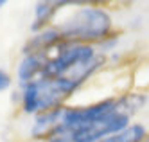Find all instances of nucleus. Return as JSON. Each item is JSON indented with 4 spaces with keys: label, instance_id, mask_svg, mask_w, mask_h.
Here are the masks:
<instances>
[{
    "label": "nucleus",
    "instance_id": "423d86ee",
    "mask_svg": "<svg viewBox=\"0 0 149 142\" xmlns=\"http://www.w3.org/2000/svg\"><path fill=\"white\" fill-rule=\"evenodd\" d=\"M47 142H67V140H63V139H52V140H47Z\"/></svg>",
    "mask_w": 149,
    "mask_h": 142
},
{
    "label": "nucleus",
    "instance_id": "39448f33",
    "mask_svg": "<svg viewBox=\"0 0 149 142\" xmlns=\"http://www.w3.org/2000/svg\"><path fill=\"white\" fill-rule=\"evenodd\" d=\"M11 83H13V79H11V76H9V72L0 69V94L11 88Z\"/></svg>",
    "mask_w": 149,
    "mask_h": 142
},
{
    "label": "nucleus",
    "instance_id": "f03ea898",
    "mask_svg": "<svg viewBox=\"0 0 149 142\" xmlns=\"http://www.w3.org/2000/svg\"><path fill=\"white\" fill-rule=\"evenodd\" d=\"M81 86L68 78H38L22 86V110L27 115H38L65 106Z\"/></svg>",
    "mask_w": 149,
    "mask_h": 142
},
{
    "label": "nucleus",
    "instance_id": "20e7f679",
    "mask_svg": "<svg viewBox=\"0 0 149 142\" xmlns=\"http://www.w3.org/2000/svg\"><path fill=\"white\" fill-rule=\"evenodd\" d=\"M49 2L56 7V11L59 13V9L63 7H76V6H104V4H110L111 0H49Z\"/></svg>",
    "mask_w": 149,
    "mask_h": 142
},
{
    "label": "nucleus",
    "instance_id": "7ed1b4c3",
    "mask_svg": "<svg viewBox=\"0 0 149 142\" xmlns=\"http://www.w3.org/2000/svg\"><path fill=\"white\" fill-rule=\"evenodd\" d=\"M147 137V132H146V128L142 124H130L126 129H122L120 133H115L111 137H106L99 142H142L144 139Z\"/></svg>",
    "mask_w": 149,
    "mask_h": 142
},
{
    "label": "nucleus",
    "instance_id": "f257e3e1",
    "mask_svg": "<svg viewBox=\"0 0 149 142\" xmlns=\"http://www.w3.org/2000/svg\"><path fill=\"white\" fill-rule=\"evenodd\" d=\"M67 41L72 43H102L113 31L111 16L106 9L97 6H76L74 11L63 15V20L52 24Z\"/></svg>",
    "mask_w": 149,
    "mask_h": 142
},
{
    "label": "nucleus",
    "instance_id": "0eeeda50",
    "mask_svg": "<svg viewBox=\"0 0 149 142\" xmlns=\"http://www.w3.org/2000/svg\"><path fill=\"white\" fill-rule=\"evenodd\" d=\"M7 2H9V0H0V7H4V6H6Z\"/></svg>",
    "mask_w": 149,
    "mask_h": 142
}]
</instances>
